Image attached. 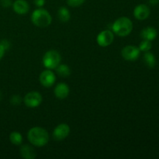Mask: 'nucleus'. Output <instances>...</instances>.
Returning a JSON list of instances; mask_svg holds the SVG:
<instances>
[{"instance_id": "5", "label": "nucleus", "mask_w": 159, "mask_h": 159, "mask_svg": "<svg viewBox=\"0 0 159 159\" xmlns=\"http://www.w3.org/2000/svg\"><path fill=\"white\" fill-rule=\"evenodd\" d=\"M43 97L38 92L32 91L28 93L23 99L24 104L29 108H36L41 104Z\"/></svg>"}, {"instance_id": "9", "label": "nucleus", "mask_w": 159, "mask_h": 159, "mask_svg": "<svg viewBox=\"0 0 159 159\" xmlns=\"http://www.w3.org/2000/svg\"><path fill=\"white\" fill-rule=\"evenodd\" d=\"M70 134V127L66 124H61L54 128L53 138L55 141H61L65 140Z\"/></svg>"}, {"instance_id": "1", "label": "nucleus", "mask_w": 159, "mask_h": 159, "mask_svg": "<svg viewBox=\"0 0 159 159\" xmlns=\"http://www.w3.org/2000/svg\"><path fill=\"white\" fill-rule=\"evenodd\" d=\"M27 139L31 145L41 148L46 145L49 141V134L43 127H34L28 131Z\"/></svg>"}, {"instance_id": "27", "label": "nucleus", "mask_w": 159, "mask_h": 159, "mask_svg": "<svg viewBox=\"0 0 159 159\" xmlns=\"http://www.w3.org/2000/svg\"><path fill=\"white\" fill-rule=\"evenodd\" d=\"M2 99V93H1V90H0V100Z\"/></svg>"}, {"instance_id": "14", "label": "nucleus", "mask_w": 159, "mask_h": 159, "mask_svg": "<svg viewBox=\"0 0 159 159\" xmlns=\"http://www.w3.org/2000/svg\"><path fill=\"white\" fill-rule=\"evenodd\" d=\"M157 30L152 26H148L144 28L141 32V37L143 40H147L152 41L155 40L157 37Z\"/></svg>"}, {"instance_id": "8", "label": "nucleus", "mask_w": 159, "mask_h": 159, "mask_svg": "<svg viewBox=\"0 0 159 159\" xmlns=\"http://www.w3.org/2000/svg\"><path fill=\"white\" fill-rule=\"evenodd\" d=\"M39 81H40L41 85H43L45 88H50L53 86L56 82V76L55 74L51 71V69H46L42 71L39 77Z\"/></svg>"}, {"instance_id": "17", "label": "nucleus", "mask_w": 159, "mask_h": 159, "mask_svg": "<svg viewBox=\"0 0 159 159\" xmlns=\"http://www.w3.org/2000/svg\"><path fill=\"white\" fill-rule=\"evenodd\" d=\"M144 61L145 65L150 68H155L156 65V59H155V55L149 51H147L144 54Z\"/></svg>"}, {"instance_id": "24", "label": "nucleus", "mask_w": 159, "mask_h": 159, "mask_svg": "<svg viewBox=\"0 0 159 159\" xmlns=\"http://www.w3.org/2000/svg\"><path fill=\"white\" fill-rule=\"evenodd\" d=\"M46 0H34V3L35 6H37L38 8H41L44 6Z\"/></svg>"}, {"instance_id": "16", "label": "nucleus", "mask_w": 159, "mask_h": 159, "mask_svg": "<svg viewBox=\"0 0 159 159\" xmlns=\"http://www.w3.org/2000/svg\"><path fill=\"white\" fill-rule=\"evenodd\" d=\"M55 69L57 74L62 78H67L71 75V68L65 64H60Z\"/></svg>"}, {"instance_id": "26", "label": "nucleus", "mask_w": 159, "mask_h": 159, "mask_svg": "<svg viewBox=\"0 0 159 159\" xmlns=\"http://www.w3.org/2000/svg\"><path fill=\"white\" fill-rule=\"evenodd\" d=\"M148 1L152 6H156L159 3V0H148Z\"/></svg>"}, {"instance_id": "18", "label": "nucleus", "mask_w": 159, "mask_h": 159, "mask_svg": "<svg viewBox=\"0 0 159 159\" xmlns=\"http://www.w3.org/2000/svg\"><path fill=\"white\" fill-rule=\"evenodd\" d=\"M9 141L14 145H20L23 143V136L20 132L13 131L9 134Z\"/></svg>"}, {"instance_id": "23", "label": "nucleus", "mask_w": 159, "mask_h": 159, "mask_svg": "<svg viewBox=\"0 0 159 159\" xmlns=\"http://www.w3.org/2000/svg\"><path fill=\"white\" fill-rule=\"evenodd\" d=\"M0 44H1L2 46L5 48V50H6V51L9 50V48H10V42H9L8 40H6V39L0 40Z\"/></svg>"}, {"instance_id": "13", "label": "nucleus", "mask_w": 159, "mask_h": 159, "mask_svg": "<svg viewBox=\"0 0 159 159\" xmlns=\"http://www.w3.org/2000/svg\"><path fill=\"white\" fill-rule=\"evenodd\" d=\"M20 155L25 159H34L37 157V152L34 148L29 144H24L21 146L20 150Z\"/></svg>"}, {"instance_id": "12", "label": "nucleus", "mask_w": 159, "mask_h": 159, "mask_svg": "<svg viewBox=\"0 0 159 159\" xmlns=\"http://www.w3.org/2000/svg\"><path fill=\"white\" fill-rule=\"evenodd\" d=\"M12 8L16 13L19 15H25L30 10V5L26 0H16L12 3Z\"/></svg>"}, {"instance_id": "22", "label": "nucleus", "mask_w": 159, "mask_h": 159, "mask_svg": "<svg viewBox=\"0 0 159 159\" xmlns=\"http://www.w3.org/2000/svg\"><path fill=\"white\" fill-rule=\"evenodd\" d=\"M12 0H0V4L2 7L4 8H9L11 6H12Z\"/></svg>"}, {"instance_id": "10", "label": "nucleus", "mask_w": 159, "mask_h": 159, "mask_svg": "<svg viewBox=\"0 0 159 159\" xmlns=\"http://www.w3.org/2000/svg\"><path fill=\"white\" fill-rule=\"evenodd\" d=\"M134 16L138 20H144L150 16L151 11L148 6L141 4L137 6L134 9Z\"/></svg>"}, {"instance_id": "7", "label": "nucleus", "mask_w": 159, "mask_h": 159, "mask_svg": "<svg viewBox=\"0 0 159 159\" xmlns=\"http://www.w3.org/2000/svg\"><path fill=\"white\" fill-rule=\"evenodd\" d=\"M114 40V34L113 31L110 30H106L102 31L98 34L96 37V41L97 43L100 47L106 48L111 44Z\"/></svg>"}, {"instance_id": "15", "label": "nucleus", "mask_w": 159, "mask_h": 159, "mask_svg": "<svg viewBox=\"0 0 159 159\" xmlns=\"http://www.w3.org/2000/svg\"><path fill=\"white\" fill-rule=\"evenodd\" d=\"M57 18L62 23H67L71 18V13L66 7H60L57 10Z\"/></svg>"}, {"instance_id": "20", "label": "nucleus", "mask_w": 159, "mask_h": 159, "mask_svg": "<svg viewBox=\"0 0 159 159\" xmlns=\"http://www.w3.org/2000/svg\"><path fill=\"white\" fill-rule=\"evenodd\" d=\"M23 102V98L20 95H13L10 98V103L13 106H20Z\"/></svg>"}, {"instance_id": "19", "label": "nucleus", "mask_w": 159, "mask_h": 159, "mask_svg": "<svg viewBox=\"0 0 159 159\" xmlns=\"http://www.w3.org/2000/svg\"><path fill=\"white\" fill-rule=\"evenodd\" d=\"M152 48V41L147 40H144L143 41H141V43H140L138 48L140 49V51H143V52H147L149 51Z\"/></svg>"}, {"instance_id": "4", "label": "nucleus", "mask_w": 159, "mask_h": 159, "mask_svg": "<svg viewBox=\"0 0 159 159\" xmlns=\"http://www.w3.org/2000/svg\"><path fill=\"white\" fill-rule=\"evenodd\" d=\"M43 65L47 69H55L61 64V56L60 53L56 50H50L43 54Z\"/></svg>"}, {"instance_id": "6", "label": "nucleus", "mask_w": 159, "mask_h": 159, "mask_svg": "<svg viewBox=\"0 0 159 159\" xmlns=\"http://www.w3.org/2000/svg\"><path fill=\"white\" fill-rule=\"evenodd\" d=\"M140 51L139 48L134 45H127L124 47L121 51V55L123 58L126 61H134L138 60V58L140 56Z\"/></svg>"}, {"instance_id": "11", "label": "nucleus", "mask_w": 159, "mask_h": 159, "mask_svg": "<svg viewBox=\"0 0 159 159\" xmlns=\"http://www.w3.org/2000/svg\"><path fill=\"white\" fill-rule=\"evenodd\" d=\"M70 93V89L68 85L65 82H60L56 85L54 88V93L58 99H65L68 96Z\"/></svg>"}, {"instance_id": "21", "label": "nucleus", "mask_w": 159, "mask_h": 159, "mask_svg": "<svg viewBox=\"0 0 159 159\" xmlns=\"http://www.w3.org/2000/svg\"><path fill=\"white\" fill-rule=\"evenodd\" d=\"M85 0H67V3L71 7H79L82 6Z\"/></svg>"}, {"instance_id": "3", "label": "nucleus", "mask_w": 159, "mask_h": 159, "mask_svg": "<svg viewBox=\"0 0 159 159\" xmlns=\"http://www.w3.org/2000/svg\"><path fill=\"white\" fill-rule=\"evenodd\" d=\"M31 21L37 27H47L52 22V17L48 10L43 8L35 9L31 14Z\"/></svg>"}, {"instance_id": "25", "label": "nucleus", "mask_w": 159, "mask_h": 159, "mask_svg": "<svg viewBox=\"0 0 159 159\" xmlns=\"http://www.w3.org/2000/svg\"><path fill=\"white\" fill-rule=\"evenodd\" d=\"M5 52H6V50H5V48L0 44V60L3 57V56H4L5 54Z\"/></svg>"}, {"instance_id": "2", "label": "nucleus", "mask_w": 159, "mask_h": 159, "mask_svg": "<svg viewBox=\"0 0 159 159\" xmlns=\"http://www.w3.org/2000/svg\"><path fill=\"white\" fill-rule=\"evenodd\" d=\"M112 30L115 34L119 37H127L130 35L133 30V23L130 19L126 16L118 18L113 22L112 25Z\"/></svg>"}]
</instances>
